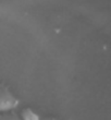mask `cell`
Wrapping results in <instances>:
<instances>
[{
  "instance_id": "4",
  "label": "cell",
  "mask_w": 111,
  "mask_h": 120,
  "mask_svg": "<svg viewBox=\"0 0 111 120\" xmlns=\"http://www.w3.org/2000/svg\"><path fill=\"white\" fill-rule=\"evenodd\" d=\"M44 120H58V119H56V118H52V117H48V118H45Z\"/></svg>"
},
{
  "instance_id": "1",
  "label": "cell",
  "mask_w": 111,
  "mask_h": 120,
  "mask_svg": "<svg viewBox=\"0 0 111 120\" xmlns=\"http://www.w3.org/2000/svg\"><path fill=\"white\" fill-rule=\"evenodd\" d=\"M19 101L16 99L9 87L0 84V112H8L18 107Z\"/></svg>"
},
{
  "instance_id": "3",
  "label": "cell",
  "mask_w": 111,
  "mask_h": 120,
  "mask_svg": "<svg viewBox=\"0 0 111 120\" xmlns=\"http://www.w3.org/2000/svg\"><path fill=\"white\" fill-rule=\"evenodd\" d=\"M0 120H22L20 117H18L15 114L12 112H1L0 114Z\"/></svg>"
},
{
  "instance_id": "2",
  "label": "cell",
  "mask_w": 111,
  "mask_h": 120,
  "mask_svg": "<svg viewBox=\"0 0 111 120\" xmlns=\"http://www.w3.org/2000/svg\"><path fill=\"white\" fill-rule=\"evenodd\" d=\"M21 119L22 120H40V118L31 108H24L21 111Z\"/></svg>"
}]
</instances>
